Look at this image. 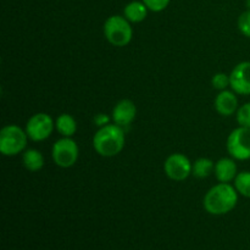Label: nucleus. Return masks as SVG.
Segmentation results:
<instances>
[{
	"label": "nucleus",
	"mask_w": 250,
	"mask_h": 250,
	"mask_svg": "<svg viewBox=\"0 0 250 250\" xmlns=\"http://www.w3.org/2000/svg\"><path fill=\"white\" fill-rule=\"evenodd\" d=\"M215 110L222 116H232L238 110V99L233 90H221L214 102Z\"/></svg>",
	"instance_id": "nucleus-11"
},
{
	"label": "nucleus",
	"mask_w": 250,
	"mask_h": 250,
	"mask_svg": "<svg viewBox=\"0 0 250 250\" xmlns=\"http://www.w3.org/2000/svg\"><path fill=\"white\" fill-rule=\"evenodd\" d=\"M111 115L114 124L124 128L134 121L137 116V106L132 100L122 99L116 103Z\"/></svg>",
	"instance_id": "nucleus-10"
},
{
	"label": "nucleus",
	"mask_w": 250,
	"mask_h": 250,
	"mask_svg": "<svg viewBox=\"0 0 250 250\" xmlns=\"http://www.w3.org/2000/svg\"><path fill=\"white\" fill-rule=\"evenodd\" d=\"M55 128L62 137L72 138L77 132V122L70 114H61L55 121Z\"/></svg>",
	"instance_id": "nucleus-14"
},
{
	"label": "nucleus",
	"mask_w": 250,
	"mask_h": 250,
	"mask_svg": "<svg viewBox=\"0 0 250 250\" xmlns=\"http://www.w3.org/2000/svg\"><path fill=\"white\" fill-rule=\"evenodd\" d=\"M142 1L146 5L149 11L153 12L164 11L170 4V0H142Z\"/></svg>",
	"instance_id": "nucleus-21"
},
{
	"label": "nucleus",
	"mask_w": 250,
	"mask_h": 250,
	"mask_svg": "<svg viewBox=\"0 0 250 250\" xmlns=\"http://www.w3.org/2000/svg\"><path fill=\"white\" fill-rule=\"evenodd\" d=\"M234 188L238 194L250 198V171L239 172L234 178Z\"/></svg>",
	"instance_id": "nucleus-17"
},
{
	"label": "nucleus",
	"mask_w": 250,
	"mask_h": 250,
	"mask_svg": "<svg viewBox=\"0 0 250 250\" xmlns=\"http://www.w3.org/2000/svg\"><path fill=\"white\" fill-rule=\"evenodd\" d=\"M236 114V119L239 126L250 128V103H246L241 107H238Z\"/></svg>",
	"instance_id": "nucleus-18"
},
{
	"label": "nucleus",
	"mask_w": 250,
	"mask_h": 250,
	"mask_svg": "<svg viewBox=\"0 0 250 250\" xmlns=\"http://www.w3.org/2000/svg\"><path fill=\"white\" fill-rule=\"evenodd\" d=\"M54 127H55V122L53 121L50 115L45 112H38L29 117L24 131L31 141L43 142L50 137Z\"/></svg>",
	"instance_id": "nucleus-7"
},
{
	"label": "nucleus",
	"mask_w": 250,
	"mask_h": 250,
	"mask_svg": "<svg viewBox=\"0 0 250 250\" xmlns=\"http://www.w3.org/2000/svg\"><path fill=\"white\" fill-rule=\"evenodd\" d=\"M125 142L126 137L124 128L116 124H107L99 127L95 132L93 137V148L100 156L112 158L124 150Z\"/></svg>",
	"instance_id": "nucleus-1"
},
{
	"label": "nucleus",
	"mask_w": 250,
	"mask_h": 250,
	"mask_svg": "<svg viewBox=\"0 0 250 250\" xmlns=\"http://www.w3.org/2000/svg\"><path fill=\"white\" fill-rule=\"evenodd\" d=\"M215 164L211 159L199 158L193 163L192 175L197 178H207L214 172Z\"/></svg>",
	"instance_id": "nucleus-16"
},
{
	"label": "nucleus",
	"mask_w": 250,
	"mask_h": 250,
	"mask_svg": "<svg viewBox=\"0 0 250 250\" xmlns=\"http://www.w3.org/2000/svg\"><path fill=\"white\" fill-rule=\"evenodd\" d=\"M149 9L143 1H134L128 2L124 9V16L131 23H139L144 21L148 16Z\"/></svg>",
	"instance_id": "nucleus-13"
},
{
	"label": "nucleus",
	"mask_w": 250,
	"mask_h": 250,
	"mask_svg": "<svg viewBox=\"0 0 250 250\" xmlns=\"http://www.w3.org/2000/svg\"><path fill=\"white\" fill-rule=\"evenodd\" d=\"M246 5H247V9L250 10V0H246Z\"/></svg>",
	"instance_id": "nucleus-23"
},
{
	"label": "nucleus",
	"mask_w": 250,
	"mask_h": 250,
	"mask_svg": "<svg viewBox=\"0 0 250 250\" xmlns=\"http://www.w3.org/2000/svg\"><path fill=\"white\" fill-rule=\"evenodd\" d=\"M238 202V192L229 183H219L208 190L204 197V209L211 215H224L232 211Z\"/></svg>",
	"instance_id": "nucleus-2"
},
{
	"label": "nucleus",
	"mask_w": 250,
	"mask_h": 250,
	"mask_svg": "<svg viewBox=\"0 0 250 250\" xmlns=\"http://www.w3.org/2000/svg\"><path fill=\"white\" fill-rule=\"evenodd\" d=\"M22 163L23 166L31 172H37L42 170L44 166V156L37 149H27L22 154Z\"/></svg>",
	"instance_id": "nucleus-15"
},
{
	"label": "nucleus",
	"mask_w": 250,
	"mask_h": 250,
	"mask_svg": "<svg viewBox=\"0 0 250 250\" xmlns=\"http://www.w3.org/2000/svg\"><path fill=\"white\" fill-rule=\"evenodd\" d=\"M26 131L17 125H7L0 131V151L5 156H15L22 153L28 141Z\"/></svg>",
	"instance_id": "nucleus-4"
},
{
	"label": "nucleus",
	"mask_w": 250,
	"mask_h": 250,
	"mask_svg": "<svg viewBox=\"0 0 250 250\" xmlns=\"http://www.w3.org/2000/svg\"><path fill=\"white\" fill-rule=\"evenodd\" d=\"M104 37L110 44L115 46H126L133 38V29L131 22L125 16L112 15L107 17L104 23Z\"/></svg>",
	"instance_id": "nucleus-3"
},
{
	"label": "nucleus",
	"mask_w": 250,
	"mask_h": 250,
	"mask_svg": "<svg viewBox=\"0 0 250 250\" xmlns=\"http://www.w3.org/2000/svg\"><path fill=\"white\" fill-rule=\"evenodd\" d=\"M227 151L234 160L244 161L250 159V128L237 127L227 138Z\"/></svg>",
	"instance_id": "nucleus-6"
},
{
	"label": "nucleus",
	"mask_w": 250,
	"mask_h": 250,
	"mask_svg": "<svg viewBox=\"0 0 250 250\" xmlns=\"http://www.w3.org/2000/svg\"><path fill=\"white\" fill-rule=\"evenodd\" d=\"M80 149L77 143L70 137H62L54 143L51 149V158L54 163L62 168L72 167L78 160Z\"/></svg>",
	"instance_id": "nucleus-5"
},
{
	"label": "nucleus",
	"mask_w": 250,
	"mask_h": 250,
	"mask_svg": "<svg viewBox=\"0 0 250 250\" xmlns=\"http://www.w3.org/2000/svg\"><path fill=\"white\" fill-rule=\"evenodd\" d=\"M229 87L236 94L250 95V61L234 66L229 73Z\"/></svg>",
	"instance_id": "nucleus-9"
},
{
	"label": "nucleus",
	"mask_w": 250,
	"mask_h": 250,
	"mask_svg": "<svg viewBox=\"0 0 250 250\" xmlns=\"http://www.w3.org/2000/svg\"><path fill=\"white\" fill-rule=\"evenodd\" d=\"M94 124L97 125V126H99V127L105 126V125L109 124V117H107L105 114H98V115H95V117H94Z\"/></svg>",
	"instance_id": "nucleus-22"
},
{
	"label": "nucleus",
	"mask_w": 250,
	"mask_h": 250,
	"mask_svg": "<svg viewBox=\"0 0 250 250\" xmlns=\"http://www.w3.org/2000/svg\"><path fill=\"white\" fill-rule=\"evenodd\" d=\"M211 85L220 92L227 89V87H229V75L224 72L215 73L211 78Z\"/></svg>",
	"instance_id": "nucleus-19"
},
{
	"label": "nucleus",
	"mask_w": 250,
	"mask_h": 250,
	"mask_svg": "<svg viewBox=\"0 0 250 250\" xmlns=\"http://www.w3.org/2000/svg\"><path fill=\"white\" fill-rule=\"evenodd\" d=\"M238 28L244 37L250 38V10H246L239 15Z\"/></svg>",
	"instance_id": "nucleus-20"
},
{
	"label": "nucleus",
	"mask_w": 250,
	"mask_h": 250,
	"mask_svg": "<svg viewBox=\"0 0 250 250\" xmlns=\"http://www.w3.org/2000/svg\"><path fill=\"white\" fill-rule=\"evenodd\" d=\"M192 165L193 164L185 154L175 153L167 156L165 160L164 171L170 180L181 182L192 175Z\"/></svg>",
	"instance_id": "nucleus-8"
},
{
	"label": "nucleus",
	"mask_w": 250,
	"mask_h": 250,
	"mask_svg": "<svg viewBox=\"0 0 250 250\" xmlns=\"http://www.w3.org/2000/svg\"><path fill=\"white\" fill-rule=\"evenodd\" d=\"M215 177L220 183H229L234 181L237 172V165L233 158H221L215 163Z\"/></svg>",
	"instance_id": "nucleus-12"
}]
</instances>
